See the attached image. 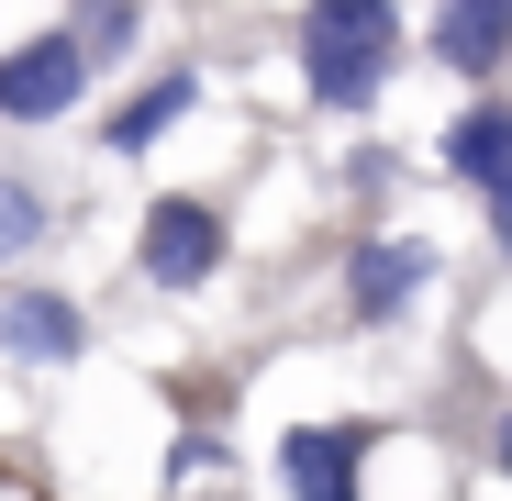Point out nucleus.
Masks as SVG:
<instances>
[{"label":"nucleus","instance_id":"nucleus-1","mask_svg":"<svg viewBox=\"0 0 512 501\" xmlns=\"http://www.w3.org/2000/svg\"><path fill=\"white\" fill-rule=\"evenodd\" d=\"M401 67V12L390 0H312L301 12V90L312 112H368Z\"/></svg>","mask_w":512,"mask_h":501},{"label":"nucleus","instance_id":"nucleus-2","mask_svg":"<svg viewBox=\"0 0 512 501\" xmlns=\"http://www.w3.org/2000/svg\"><path fill=\"white\" fill-rule=\"evenodd\" d=\"M78 90H90L78 23H45V34H23L0 56V123H56V112H78Z\"/></svg>","mask_w":512,"mask_h":501},{"label":"nucleus","instance_id":"nucleus-3","mask_svg":"<svg viewBox=\"0 0 512 501\" xmlns=\"http://www.w3.org/2000/svg\"><path fill=\"white\" fill-rule=\"evenodd\" d=\"M134 268H145L156 290H201V279H223V212H212V201H190V190L145 201V234H134Z\"/></svg>","mask_w":512,"mask_h":501},{"label":"nucleus","instance_id":"nucleus-4","mask_svg":"<svg viewBox=\"0 0 512 501\" xmlns=\"http://www.w3.org/2000/svg\"><path fill=\"white\" fill-rule=\"evenodd\" d=\"M368 457H379V424H290L279 435V490L290 501H357Z\"/></svg>","mask_w":512,"mask_h":501},{"label":"nucleus","instance_id":"nucleus-5","mask_svg":"<svg viewBox=\"0 0 512 501\" xmlns=\"http://www.w3.org/2000/svg\"><path fill=\"white\" fill-rule=\"evenodd\" d=\"M423 279H435V245H423V234H368L346 257V312L357 323H401Z\"/></svg>","mask_w":512,"mask_h":501},{"label":"nucleus","instance_id":"nucleus-6","mask_svg":"<svg viewBox=\"0 0 512 501\" xmlns=\"http://www.w3.org/2000/svg\"><path fill=\"white\" fill-rule=\"evenodd\" d=\"M423 45H435V67H457V78H501L512 67V0H435Z\"/></svg>","mask_w":512,"mask_h":501},{"label":"nucleus","instance_id":"nucleus-7","mask_svg":"<svg viewBox=\"0 0 512 501\" xmlns=\"http://www.w3.org/2000/svg\"><path fill=\"white\" fill-rule=\"evenodd\" d=\"M0 346H12L23 368H67L78 346H90V312H78L67 290H0Z\"/></svg>","mask_w":512,"mask_h":501},{"label":"nucleus","instance_id":"nucleus-8","mask_svg":"<svg viewBox=\"0 0 512 501\" xmlns=\"http://www.w3.org/2000/svg\"><path fill=\"white\" fill-rule=\"evenodd\" d=\"M190 112H201V78H190V67H156L145 90H123V101H112L101 145H112V156H145V145H156L167 123H190Z\"/></svg>","mask_w":512,"mask_h":501},{"label":"nucleus","instance_id":"nucleus-9","mask_svg":"<svg viewBox=\"0 0 512 501\" xmlns=\"http://www.w3.org/2000/svg\"><path fill=\"white\" fill-rule=\"evenodd\" d=\"M446 167H457V179L468 190H512V101H468L457 123H446Z\"/></svg>","mask_w":512,"mask_h":501},{"label":"nucleus","instance_id":"nucleus-10","mask_svg":"<svg viewBox=\"0 0 512 501\" xmlns=\"http://www.w3.org/2000/svg\"><path fill=\"white\" fill-rule=\"evenodd\" d=\"M78 45H90V67H112V56H134V34H145V0H78Z\"/></svg>","mask_w":512,"mask_h":501},{"label":"nucleus","instance_id":"nucleus-11","mask_svg":"<svg viewBox=\"0 0 512 501\" xmlns=\"http://www.w3.org/2000/svg\"><path fill=\"white\" fill-rule=\"evenodd\" d=\"M45 223H56V201H45L34 179H0V268H12V257H34V245H45Z\"/></svg>","mask_w":512,"mask_h":501},{"label":"nucleus","instance_id":"nucleus-12","mask_svg":"<svg viewBox=\"0 0 512 501\" xmlns=\"http://www.w3.org/2000/svg\"><path fill=\"white\" fill-rule=\"evenodd\" d=\"M212 468H223V446H212V435H179V457H167V479H212Z\"/></svg>","mask_w":512,"mask_h":501},{"label":"nucleus","instance_id":"nucleus-13","mask_svg":"<svg viewBox=\"0 0 512 501\" xmlns=\"http://www.w3.org/2000/svg\"><path fill=\"white\" fill-rule=\"evenodd\" d=\"M490 468L512 479V412H501V424H490Z\"/></svg>","mask_w":512,"mask_h":501},{"label":"nucleus","instance_id":"nucleus-14","mask_svg":"<svg viewBox=\"0 0 512 501\" xmlns=\"http://www.w3.org/2000/svg\"><path fill=\"white\" fill-rule=\"evenodd\" d=\"M490 245H501V257H512V190L490 201Z\"/></svg>","mask_w":512,"mask_h":501}]
</instances>
